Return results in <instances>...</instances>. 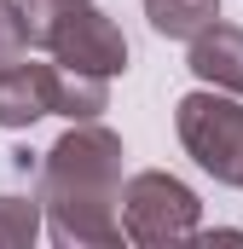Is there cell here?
Returning a JSON list of instances; mask_svg holds the SVG:
<instances>
[{"label": "cell", "mask_w": 243, "mask_h": 249, "mask_svg": "<svg viewBox=\"0 0 243 249\" xmlns=\"http://www.w3.org/2000/svg\"><path fill=\"white\" fill-rule=\"evenodd\" d=\"M122 139L99 122H69L58 145L41 157L35 203L47 214V232L69 249H110L122 244L116 191H122Z\"/></svg>", "instance_id": "1"}, {"label": "cell", "mask_w": 243, "mask_h": 249, "mask_svg": "<svg viewBox=\"0 0 243 249\" xmlns=\"http://www.w3.org/2000/svg\"><path fill=\"white\" fill-rule=\"evenodd\" d=\"M174 133H180L185 157L203 174H214L220 186H243V105H238V93H220V87L185 93L174 105Z\"/></svg>", "instance_id": "2"}, {"label": "cell", "mask_w": 243, "mask_h": 249, "mask_svg": "<svg viewBox=\"0 0 243 249\" xmlns=\"http://www.w3.org/2000/svg\"><path fill=\"white\" fill-rule=\"evenodd\" d=\"M197 191L162 174V168H145V174H127L116 191V220L127 244H185L197 238Z\"/></svg>", "instance_id": "3"}, {"label": "cell", "mask_w": 243, "mask_h": 249, "mask_svg": "<svg viewBox=\"0 0 243 249\" xmlns=\"http://www.w3.org/2000/svg\"><path fill=\"white\" fill-rule=\"evenodd\" d=\"M41 47H47L52 64H64V70H87V75H122V70H127V35L116 29V18H104L93 0L64 6Z\"/></svg>", "instance_id": "4"}, {"label": "cell", "mask_w": 243, "mask_h": 249, "mask_svg": "<svg viewBox=\"0 0 243 249\" xmlns=\"http://www.w3.org/2000/svg\"><path fill=\"white\" fill-rule=\"evenodd\" d=\"M191 53H185V64H191V75L203 81V87H220V93H238L243 99V29L238 23H203L191 41H185Z\"/></svg>", "instance_id": "5"}, {"label": "cell", "mask_w": 243, "mask_h": 249, "mask_svg": "<svg viewBox=\"0 0 243 249\" xmlns=\"http://www.w3.org/2000/svg\"><path fill=\"white\" fill-rule=\"evenodd\" d=\"M47 75H52V64H0V127H35L41 116H52V105H47Z\"/></svg>", "instance_id": "6"}, {"label": "cell", "mask_w": 243, "mask_h": 249, "mask_svg": "<svg viewBox=\"0 0 243 249\" xmlns=\"http://www.w3.org/2000/svg\"><path fill=\"white\" fill-rule=\"evenodd\" d=\"M47 105H52V116H69V122H99V110L110 105V75H87V70L52 64Z\"/></svg>", "instance_id": "7"}, {"label": "cell", "mask_w": 243, "mask_h": 249, "mask_svg": "<svg viewBox=\"0 0 243 249\" xmlns=\"http://www.w3.org/2000/svg\"><path fill=\"white\" fill-rule=\"evenodd\" d=\"M145 18H151L156 35H168V41H191L203 23L220 18V0H145Z\"/></svg>", "instance_id": "8"}, {"label": "cell", "mask_w": 243, "mask_h": 249, "mask_svg": "<svg viewBox=\"0 0 243 249\" xmlns=\"http://www.w3.org/2000/svg\"><path fill=\"white\" fill-rule=\"evenodd\" d=\"M41 238V203L35 197H0V249H23Z\"/></svg>", "instance_id": "9"}, {"label": "cell", "mask_w": 243, "mask_h": 249, "mask_svg": "<svg viewBox=\"0 0 243 249\" xmlns=\"http://www.w3.org/2000/svg\"><path fill=\"white\" fill-rule=\"evenodd\" d=\"M29 53V35H23V12H17V0H0V64L23 58Z\"/></svg>", "instance_id": "10"}, {"label": "cell", "mask_w": 243, "mask_h": 249, "mask_svg": "<svg viewBox=\"0 0 243 249\" xmlns=\"http://www.w3.org/2000/svg\"><path fill=\"white\" fill-rule=\"evenodd\" d=\"M58 6H81V0H58Z\"/></svg>", "instance_id": "11"}]
</instances>
